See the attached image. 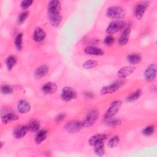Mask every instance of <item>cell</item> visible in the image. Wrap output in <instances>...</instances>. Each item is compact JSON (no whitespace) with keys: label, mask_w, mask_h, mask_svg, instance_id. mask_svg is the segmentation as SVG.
I'll list each match as a JSON object with an SVG mask.
<instances>
[{"label":"cell","mask_w":157,"mask_h":157,"mask_svg":"<svg viewBox=\"0 0 157 157\" xmlns=\"http://www.w3.org/2000/svg\"><path fill=\"white\" fill-rule=\"evenodd\" d=\"M125 9L119 6H113L108 7L105 12L107 17L115 19V20H120L126 16Z\"/></svg>","instance_id":"6da1fadb"},{"label":"cell","mask_w":157,"mask_h":157,"mask_svg":"<svg viewBox=\"0 0 157 157\" xmlns=\"http://www.w3.org/2000/svg\"><path fill=\"white\" fill-rule=\"evenodd\" d=\"M124 84V82L123 80H117L111 84L102 87L101 90V94L105 95L108 94H112L118 91Z\"/></svg>","instance_id":"7a4b0ae2"},{"label":"cell","mask_w":157,"mask_h":157,"mask_svg":"<svg viewBox=\"0 0 157 157\" xmlns=\"http://www.w3.org/2000/svg\"><path fill=\"white\" fill-rule=\"evenodd\" d=\"M85 127L83 122L78 120H72L67 122L64 126V130L69 133H76Z\"/></svg>","instance_id":"3957f363"},{"label":"cell","mask_w":157,"mask_h":157,"mask_svg":"<svg viewBox=\"0 0 157 157\" xmlns=\"http://www.w3.org/2000/svg\"><path fill=\"white\" fill-rule=\"evenodd\" d=\"M125 23L122 20H113L109 23L106 29V33L109 35L113 34L125 28Z\"/></svg>","instance_id":"277c9868"},{"label":"cell","mask_w":157,"mask_h":157,"mask_svg":"<svg viewBox=\"0 0 157 157\" xmlns=\"http://www.w3.org/2000/svg\"><path fill=\"white\" fill-rule=\"evenodd\" d=\"M99 111L96 109H90L85 117V120L83 121L85 127H90L94 124L99 117Z\"/></svg>","instance_id":"5b68a950"},{"label":"cell","mask_w":157,"mask_h":157,"mask_svg":"<svg viewBox=\"0 0 157 157\" xmlns=\"http://www.w3.org/2000/svg\"><path fill=\"white\" fill-rule=\"evenodd\" d=\"M77 97V92L75 90L70 86H65L61 90V98L66 102L71 101Z\"/></svg>","instance_id":"8992f818"},{"label":"cell","mask_w":157,"mask_h":157,"mask_svg":"<svg viewBox=\"0 0 157 157\" xmlns=\"http://www.w3.org/2000/svg\"><path fill=\"white\" fill-rule=\"evenodd\" d=\"M121 105H122V102L120 100H115L113 101L110 105L107 110L106 111L104 115V118L114 117L120 109Z\"/></svg>","instance_id":"52a82bcc"},{"label":"cell","mask_w":157,"mask_h":157,"mask_svg":"<svg viewBox=\"0 0 157 157\" xmlns=\"http://www.w3.org/2000/svg\"><path fill=\"white\" fill-rule=\"evenodd\" d=\"M149 6L148 1H141L136 4L134 9V14L136 18L141 19Z\"/></svg>","instance_id":"ba28073f"},{"label":"cell","mask_w":157,"mask_h":157,"mask_svg":"<svg viewBox=\"0 0 157 157\" xmlns=\"http://www.w3.org/2000/svg\"><path fill=\"white\" fill-rule=\"evenodd\" d=\"M145 79L148 82H153L156 76V64H150L145 69L144 73Z\"/></svg>","instance_id":"9c48e42d"},{"label":"cell","mask_w":157,"mask_h":157,"mask_svg":"<svg viewBox=\"0 0 157 157\" xmlns=\"http://www.w3.org/2000/svg\"><path fill=\"white\" fill-rule=\"evenodd\" d=\"M48 19L52 26L58 27L62 21V15L60 12H47Z\"/></svg>","instance_id":"30bf717a"},{"label":"cell","mask_w":157,"mask_h":157,"mask_svg":"<svg viewBox=\"0 0 157 157\" xmlns=\"http://www.w3.org/2000/svg\"><path fill=\"white\" fill-rule=\"evenodd\" d=\"M136 70L134 66H126L121 67L117 72V76L120 78H124L131 75Z\"/></svg>","instance_id":"8fae6325"},{"label":"cell","mask_w":157,"mask_h":157,"mask_svg":"<svg viewBox=\"0 0 157 157\" xmlns=\"http://www.w3.org/2000/svg\"><path fill=\"white\" fill-rule=\"evenodd\" d=\"M29 131L27 125H20L16 126L13 131V136L16 139L23 138Z\"/></svg>","instance_id":"7c38bea8"},{"label":"cell","mask_w":157,"mask_h":157,"mask_svg":"<svg viewBox=\"0 0 157 157\" xmlns=\"http://www.w3.org/2000/svg\"><path fill=\"white\" fill-rule=\"evenodd\" d=\"M45 37L46 33L42 28L40 27H37L35 28L33 34V38L35 42H41L45 39Z\"/></svg>","instance_id":"4fadbf2b"},{"label":"cell","mask_w":157,"mask_h":157,"mask_svg":"<svg viewBox=\"0 0 157 157\" xmlns=\"http://www.w3.org/2000/svg\"><path fill=\"white\" fill-rule=\"evenodd\" d=\"M84 52L87 55L93 56H102L104 54V52L101 48L93 45L86 47L84 49Z\"/></svg>","instance_id":"5bb4252c"},{"label":"cell","mask_w":157,"mask_h":157,"mask_svg":"<svg viewBox=\"0 0 157 157\" xmlns=\"http://www.w3.org/2000/svg\"><path fill=\"white\" fill-rule=\"evenodd\" d=\"M107 136L105 134H96L91 137L88 140V143L91 146H94L95 145L104 142L106 139Z\"/></svg>","instance_id":"9a60e30c"},{"label":"cell","mask_w":157,"mask_h":157,"mask_svg":"<svg viewBox=\"0 0 157 157\" xmlns=\"http://www.w3.org/2000/svg\"><path fill=\"white\" fill-rule=\"evenodd\" d=\"M42 91L45 94H52L56 92L57 90L56 85L53 82H47L42 86Z\"/></svg>","instance_id":"2e32d148"},{"label":"cell","mask_w":157,"mask_h":157,"mask_svg":"<svg viewBox=\"0 0 157 157\" xmlns=\"http://www.w3.org/2000/svg\"><path fill=\"white\" fill-rule=\"evenodd\" d=\"M17 110L19 113L24 114L29 112L31 110V105L26 100L21 99L18 102Z\"/></svg>","instance_id":"e0dca14e"},{"label":"cell","mask_w":157,"mask_h":157,"mask_svg":"<svg viewBox=\"0 0 157 157\" xmlns=\"http://www.w3.org/2000/svg\"><path fill=\"white\" fill-rule=\"evenodd\" d=\"M130 33L131 28L129 27H126L124 29L118 39V44L120 45H124L128 42Z\"/></svg>","instance_id":"ac0fdd59"},{"label":"cell","mask_w":157,"mask_h":157,"mask_svg":"<svg viewBox=\"0 0 157 157\" xmlns=\"http://www.w3.org/2000/svg\"><path fill=\"white\" fill-rule=\"evenodd\" d=\"M49 71L47 65L42 64L38 66L34 71V76L37 78H40L45 76Z\"/></svg>","instance_id":"d6986e66"},{"label":"cell","mask_w":157,"mask_h":157,"mask_svg":"<svg viewBox=\"0 0 157 157\" xmlns=\"http://www.w3.org/2000/svg\"><path fill=\"white\" fill-rule=\"evenodd\" d=\"M61 2L57 0H52L48 2L47 6V12H60Z\"/></svg>","instance_id":"ffe728a7"},{"label":"cell","mask_w":157,"mask_h":157,"mask_svg":"<svg viewBox=\"0 0 157 157\" xmlns=\"http://www.w3.org/2000/svg\"><path fill=\"white\" fill-rule=\"evenodd\" d=\"M127 61L131 66H134L141 62L142 58L139 54L131 53L127 56Z\"/></svg>","instance_id":"44dd1931"},{"label":"cell","mask_w":157,"mask_h":157,"mask_svg":"<svg viewBox=\"0 0 157 157\" xmlns=\"http://www.w3.org/2000/svg\"><path fill=\"white\" fill-rule=\"evenodd\" d=\"M47 134H48V131L45 129L39 130L37 132V134L36 135L35 139H34L36 143L37 144H41L44 140H45L46 139Z\"/></svg>","instance_id":"7402d4cb"},{"label":"cell","mask_w":157,"mask_h":157,"mask_svg":"<svg viewBox=\"0 0 157 157\" xmlns=\"http://www.w3.org/2000/svg\"><path fill=\"white\" fill-rule=\"evenodd\" d=\"M18 119V117L15 113H13L12 112L7 113L3 116L1 117V120L2 122L4 124H7L9 123H10L13 121L17 120Z\"/></svg>","instance_id":"603a6c76"},{"label":"cell","mask_w":157,"mask_h":157,"mask_svg":"<svg viewBox=\"0 0 157 157\" xmlns=\"http://www.w3.org/2000/svg\"><path fill=\"white\" fill-rule=\"evenodd\" d=\"M17 62V58L15 55H9L6 59V66L8 71H11L15 66Z\"/></svg>","instance_id":"cb8c5ba5"},{"label":"cell","mask_w":157,"mask_h":157,"mask_svg":"<svg viewBox=\"0 0 157 157\" xmlns=\"http://www.w3.org/2000/svg\"><path fill=\"white\" fill-rule=\"evenodd\" d=\"M142 91L140 89H138L131 93L129 94H128L126 99L128 102H134L139 99V98L142 96Z\"/></svg>","instance_id":"d4e9b609"},{"label":"cell","mask_w":157,"mask_h":157,"mask_svg":"<svg viewBox=\"0 0 157 157\" xmlns=\"http://www.w3.org/2000/svg\"><path fill=\"white\" fill-rule=\"evenodd\" d=\"M104 123L109 126H117L121 123V120L119 118H114V117L104 118Z\"/></svg>","instance_id":"484cf974"},{"label":"cell","mask_w":157,"mask_h":157,"mask_svg":"<svg viewBox=\"0 0 157 157\" xmlns=\"http://www.w3.org/2000/svg\"><path fill=\"white\" fill-rule=\"evenodd\" d=\"M27 126L28 127L29 131L31 132H37L40 127L39 122L36 120H31Z\"/></svg>","instance_id":"4316f807"},{"label":"cell","mask_w":157,"mask_h":157,"mask_svg":"<svg viewBox=\"0 0 157 157\" xmlns=\"http://www.w3.org/2000/svg\"><path fill=\"white\" fill-rule=\"evenodd\" d=\"M94 147V151L96 155L99 156H102L105 155V149H104V142L98 144Z\"/></svg>","instance_id":"83f0119b"},{"label":"cell","mask_w":157,"mask_h":157,"mask_svg":"<svg viewBox=\"0 0 157 157\" xmlns=\"http://www.w3.org/2000/svg\"><path fill=\"white\" fill-rule=\"evenodd\" d=\"M14 45L15 48L18 51H20L23 48V33H18L15 39H14Z\"/></svg>","instance_id":"f1b7e54d"},{"label":"cell","mask_w":157,"mask_h":157,"mask_svg":"<svg viewBox=\"0 0 157 157\" xmlns=\"http://www.w3.org/2000/svg\"><path fill=\"white\" fill-rule=\"evenodd\" d=\"M98 65V63L96 60L94 59H89L85 61L83 64L82 67L85 69H91L92 68L95 67Z\"/></svg>","instance_id":"f546056e"},{"label":"cell","mask_w":157,"mask_h":157,"mask_svg":"<svg viewBox=\"0 0 157 157\" xmlns=\"http://www.w3.org/2000/svg\"><path fill=\"white\" fill-rule=\"evenodd\" d=\"M28 15H29V12L26 10H25V11L21 12L17 17V23L19 25H22L27 19V18L28 17Z\"/></svg>","instance_id":"4dcf8cb0"},{"label":"cell","mask_w":157,"mask_h":157,"mask_svg":"<svg viewBox=\"0 0 157 157\" xmlns=\"http://www.w3.org/2000/svg\"><path fill=\"white\" fill-rule=\"evenodd\" d=\"M0 91L3 94H10L13 93V88L7 84H2L1 86Z\"/></svg>","instance_id":"1f68e13d"},{"label":"cell","mask_w":157,"mask_h":157,"mask_svg":"<svg viewBox=\"0 0 157 157\" xmlns=\"http://www.w3.org/2000/svg\"><path fill=\"white\" fill-rule=\"evenodd\" d=\"M119 142H120L119 136H115L109 140V141L107 142V146L110 148H113L115 147L119 144Z\"/></svg>","instance_id":"d6a6232c"},{"label":"cell","mask_w":157,"mask_h":157,"mask_svg":"<svg viewBox=\"0 0 157 157\" xmlns=\"http://www.w3.org/2000/svg\"><path fill=\"white\" fill-rule=\"evenodd\" d=\"M155 130V127L153 125H148L146 126L142 131V133L145 136H151Z\"/></svg>","instance_id":"836d02e7"},{"label":"cell","mask_w":157,"mask_h":157,"mask_svg":"<svg viewBox=\"0 0 157 157\" xmlns=\"http://www.w3.org/2000/svg\"><path fill=\"white\" fill-rule=\"evenodd\" d=\"M33 2L34 1L32 0H23L20 2V6L22 9L26 10L32 5Z\"/></svg>","instance_id":"e575fe53"},{"label":"cell","mask_w":157,"mask_h":157,"mask_svg":"<svg viewBox=\"0 0 157 157\" xmlns=\"http://www.w3.org/2000/svg\"><path fill=\"white\" fill-rule=\"evenodd\" d=\"M115 41V38L112 35H107L104 39V43L106 45H112Z\"/></svg>","instance_id":"d590c367"},{"label":"cell","mask_w":157,"mask_h":157,"mask_svg":"<svg viewBox=\"0 0 157 157\" xmlns=\"http://www.w3.org/2000/svg\"><path fill=\"white\" fill-rule=\"evenodd\" d=\"M66 117V113H63V112H61V113H59V114H58L56 117H55V121L57 123H59V122H61Z\"/></svg>","instance_id":"8d00e7d4"}]
</instances>
